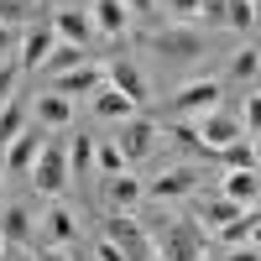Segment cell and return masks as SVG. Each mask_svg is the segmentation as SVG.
<instances>
[{"mask_svg": "<svg viewBox=\"0 0 261 261\" xmlns=\"http://www.w3.org/2000/svg\"><path fill=\"white\" fill-rule=\"evenodd\" d=\"M157 261H209V230L199 220H172V214H146L141 220Z\"/></svg>", "mask_w": 261, "mask_h": 261, "instance_id": "obj_1", "label": "cell"}, {"mask_svg": "<svg viewBox=\"0 0 261 261\" xmlns=\"http://www.w3.org/2000/svg\"><path fill=\"white\" fill-rule=\"evenodd\" d=\"M27 183L42 193V199H58V193L73 183V172H68V146L58 141V130H47V146H42V157L32 162Z\"/></svg>", "mask_w": 261, "mask_h": 261, "instance_id": "obj_2", "label": "cell"}, {"mask_svg": "<svg viewBox=\"0 0 261 261\" xmlns=\"http://www.w3.org/2000/svg\"><path fill=\"white\" fill-rule=\"evenodd\" d=\"M225 105V84L220 79H188L178 94L167 99V115L172 120H204V115H214Z\"/></svg>", "mask_w": 261, "mask_h": 261, "instance_id": "obj_3", "label": "cell"}, {"mask_svg": "<svg viewBox=\"0 0 261 261\" xmlns=\"http://www.w3.org/2000/svg\"><path fill=\"white\" fill-rule=\"evenodd\" d=\"M105 241H115V246L125 251V261H157V251H151V241H146V230H141V220H136V214H120V209H110Z\"/></svg>", "mask_w": 261, "mask_h": 261, "instance_id": "obj_4", "label": "cell"}, {"mask_svg": "<svg viewBox=\"0 0 261 261\" xmlns=\"http://www.w3.org/2000/svg\"><path fill=\"white\" fill-rule=\"evenodd\" d=\"M146 42H151L162 58H172V63H193V58H204V53H209L199 27H157Z\"/></svg>", "mask_w": 261, "mask_h": 261, "instance_id": "obj_5", "label": "cell"}, {"mask_svg": "<svg viewBox=\"0 0 261 261\" xmlns=\"http://www.w3.org/2000/svg\"><path fill=\"white\" fill-rule=\"evenodd\" d=\"M105 84H110L115 94H125L130 105H136V110H141V105H151V84H146V73H141L130 58H115V63H105Z\"/></svg>", "mask_w": 261, "mask_h": 261, "instance_id": "obj_6", "label": "cell"}, {"mask_svg": "<svg viewBox=\"0 0 261 261\" xmlns=\"http://www.w3.org/2000/svg\"><path fill=\"white\" fill-rule=\"evenodd\" d=\"M84 235V214L79 209H68V204H53L47 214H42V241L47 246H58V251H68L73 241Z\"/></svg>", "mask_w": 261, "mask_h": 261, "instance_id": "obj_7", "label": "cell"}, {"mask_svg": "<svg viewBox=\"0 0 261 261\" xmlns=\"http://www.w3.org/2000/svg\"><path fill=\"white\" fill-rule=\"evenodd\" d=\"M157 136H162L157 120H136V115H130V120L115 125V146H120V157H125V162H141L146 151L157 146Z\"/></svg>", "mask_w": 261, "mask_h": 261, "instance_id": "obj_8", "label": "cell"}, {"mask_svg": "<svg viewBox=\"0 0 261 261\" xmlns=\"http://www.w3.org/2000/svg\"><path fill=\"white\" fill-rule=\"evenodd\" d=\"M146 188V199H188V193H199V167H188V162H178V167H167L162 178H151V183H141Z\"/></svg>", "mask_w": 261, "mask_h": 261, "instance_id": "obj_9", "label": "cell"}, {"mask_svg": "<svg viewBox=\"0 0 261 261\" xmlns=\"http://www.w3.org/2000/svg\"><path fill=\"white\" fill-rule=\"evenodd\" d=\"M84 16H89L94 37H110V42H120V37L130 32V11L120 6V0H89V6H84Z\"/></svg>", "mask_w": 261, "mask_h": 261, "instance_id": "obj_10", "label": "cell"}, {"mask_svg": "<svg viewBox=\"0 0 261 261\" xmlns=\"http://www.w3.org/2000/svg\"><path fill=\"white\" fill-rule=\"evenodd\" d=\"M42 146H47V130H21V136L6 146V172H11V178H27V172H32V162L42 157Z\"/></svg>", "mask_w": 261, "mask_h": 261, "instance_id": "obj_11", "label": "cell"}, {"mask_svg": "<svg viewBox=\"0 0 261 261\" xmlns=\"http://www.w3.org/2000/svg\"><path fill=\"white\" fill-rule=\"evenodd\" d=\"M32 209L27 204H0V241H6V251H21V246H32Z\"/></svg>", "mask_w": 261, "mask_h": 261, "instance_id": "obj_12", "label": "cell"}, {"mask_svg": "<svg viewBox=\"0 0 261 261\" xmlns=\"http://www.w3.org/2000/svg\"><path fill=\"white\" fill-rule=\"evenodd\" d=\"M193 130H199V146H204V151H225L230 141H241V125H235V115H225V110L193 120Z\"/></svg>", "mask_w": 261, "mask_h": 261, "instance_id": "obj_13", "label": "cell"}, {"mask_svg": "<svg viewBox=\"0 0 261 261\" xmlns=\"http://www.w3.org/2000/svg\"><path fill=\"white\" fill-rule=\"evenodd\" d=\"M53 47H58V32L47 27V21H32V27L21 32V47H16L21 53V68H42V58H47Z\"/></svg>", "mask_w": 261, "mask_h": 261, "instance_id": "obj_14", "label": "cell"}, {"mask_svg": "<svg viewBox=\"0 0 261 261\" xmlns=\"http://www.w3.org/2000/svg\"><path fill=\"white\" fill-rule=\"evenodd\" d=\"M99 84H105V68H99V63H79V68H68V73L53 79V94L73 99V94H94Z\"/></svg>", "mask_w": 261, "mask_h": 261, "instance_id": "obj_15", "label": "cell"}, {"mask_svg": "<svg viewBox=\"0 0 261 261\" xmlns=\"http://www.w3.org/2000/svg\"><path fill=\"white\" fill-rule=\"evenodd\" d=\"M47 27L58 32V42H73V47H89V37H94V27H89V16L84 11H73V6H63V11H53V21Z\"/></svg>", "mask_w": 261, "mask_h": 261, "instance_id": "obj_16", "label": "cell"}, {"mask_svg": "<svg viewBox=\"0 0 261 261\" xmlns=\"http://www.w3.org/2000/svg\"><path fill=\"white\" fill-rule=\"evenodd\" d=\"M32 115L42 120V130H68L73 125V99H63V94H37V105H32Z\"/></svg>", "mask_w": 261, "mask_h": 261, "instance_id": "obj_17", "label": "cell"}, {"mask_svg": "<svg viewBox=\"0 0 261 261\" xmlns=\"http://www.w3.org/2000/svg\"><path fill=\"white\" fill-rule=\"evenodd\" d=\"M235 214L241 209H235L230 199H220V193H193V220H199L204 230H220L225 220H235Z\"/></svg>", "mask_w": 261, "mask_h": 261, "instance_id": "obj_18", "label": "cell"}, {"mask_svg": "<svg viewBox=\"0 0 261 261\" xmlns=\"http://www.w3.org/2000/svg\"><path fill=\"white\" fill-rule=\"evenodd\" d=\"M256 230H261L256 209H241V214H235V220H225L220 230H209V235H220V246L230 251V246H251V241H256Z\"/></svg>", "mask_w": 261, "mask_h": 261, "instance_id": "obj_19", "label": "cell"}, {"mask_svg": "<svg viewBox=\"0 0 261 261\" xmlns=\"http://www.w3.org/2000/svg\"><path fill=\"white\" fill-rule=\"evenodd\" d=\"M256 172H225V183H220V199H230L235 209H256Z\"/></svg>", "mask_w": 261, "mask_h": 261, "instance_id": "obj_20", "label": "cell"}, {"mask_svg": "<svg viewBox=\"0 0 261 261\" xmlns=\"http://www.w3.org/2000/svg\"><path fill=\"white\" fill-rule=\"evenodd\" d=\"M105 199H110V209H120V214H136V204L146 199V188H141L136 178H130V172H120V178H110Z\"/></svg>", "mask_w": 261, "mask_h": 261, "instance_id": "obj_21", "label": "cell"}, {"mask_svg": "<svg viewBox=\"0 0 261 261\" xmlns=\"http://www.w3.org/2000/svg\"><path fill=\"white\" fill-rule=\"evenodd\" d=\"M94 115H99V120H115V125H120V120H130V115H136V105H130L125 94H115L110 84H99V89H94Z\"/></svg>", "mask_w": 261, "mask_h": 261, "instance_id": "obj_22", "label": "cell"}, {"mask_svg": "<svg viewBox=\"0 0 261 261\" xmlns=\"http://www.w3.org/2000/svg\"><path fill=\"white\" fill-rule=\"evenodd\" d=\"M79 63H89V47H73V42H58V47L42 58V73H68V68H79Z\"/></svg>", "mask_w": 261, "mask_h": 261, "instance_id": "obj_23", "label": "cell"}, {"mask_svg": "<svg viewBox=\"0 0 261 261\" xmlns=\"http://www.w3.org/2000/svg\"><path fill=\"white\" fill-rule=\"evenodd\" d=\"M214 157H220L230 172H256V141H251V136H241V141H230L225 151H214Z\"/></svg>", "mask_w": 261, "mask_h": 261, "instance_id": "obj_24", "label": "cell"}, {"mask_svg": "<svg viewBox=\"0 0 261 261\" xmlns=\"http://www.w3.org/2000/svg\"><path fill=\"white\" fill-rule=\"evenodd\" d=\"M125 167H130V162L120 157V146H115V141H99V146H94V172H105V178H120Z\"/></svg>", "mask_w": 261, "mask_h": 261, "instance_id": "obj_25", "label": "cell"}, {"mask_svg": "<svg viewBox=\"0 0 261 261\" xmlns=\"http://www.w3.org/2000/svg\"><path fill=\"white\" fill-rule=\"evenodd\" d=\"M256 68H261L256 47H241V53L230 58V79H235V84H246V89H256Z\"/></svg>", "mask_w": 261, "mask_h": 261, "instance_id": "obj_26", "label": "cell"}, {"mask_svg": "<svg viewBox=\"0 0 261 261\" xmlns=\"http://www.w3.org/2000/svg\"><path fill=\"white\" fill-rule=\"evenodd\" d=\"M21 130H27V105H16V99H11L6 110H0V146H11Z\"/></svg>", "mask_w": 261, "mask_h": 261, "instance_id": "obj_27", "label": "cell"}, {"mask_svg": "<svg viewBox=\"0 0 261 261\" xmlns=\"http://www.w3.org/2000/svg\"><path fill=\"white\" fill-rule=\"evenodd\" d=\"M225 27L256 32V0H225Z\"/></svg>", "mask_w": 261, "mask_h": 261, "instance_id": "obj_28", "label": "cell"}, {"mask_svg": "<svg viewBox=\"0 0 261 261\" xmlns=\"http://www.w3.org/2000/svg\"><path fill=\"white\" fill-rule=\"evenodd\" d=\"M68 172H73V178H89V172H94V141H89V136H73Z\"/></svg>", "mask_w": 261, "mask_h": 261, "instance_id": "obj_29", "label": "cell"}, {"mask_svg": "<svg viewBox=\"0 0 261 261\" xmlns=\"http://www.w3.org/2000/svg\"><path fill=\"white\" fill-rule=\"evenodd\" d=\"M0 27L6 32H27L32 27V6L27 0H0Z\"/></svg>", "mask_w": 261, "mask_h": 261, "instance_id": "obj_30", "label": "cell"}, {"mask_svg": "<svg viewBox=\"0 0 261 261\" xmlns=\"http://www.w3.org/2000/svg\"><path fill=\"white\" fill-rule=\"evenodd\" d=\"M16 84H21V63L11 58V63H0V110L16 99Z\"/></svg>", "mask_w": 261, "mask_h": 261, "instance_id": "obj_31", "label": "cell"}, {"mask_svg": "<svg viewBox=\"0 0 261 261\" xmlns=\"http://www.w3.org/2000/svg\"><path fill=\"white\" fill-rule=\"evenodd\" d=\"M193 21H199V27H225V0H199V6H193Z\"/></svg>", "mask_w": 261, "mask_h": 261, "instance_id": "obj_32", "label": "cell"}, {"mask_svg": "<svg viewBox=\"0 0 261 261\" xmlns=\"http://www.w3.org/2000/svg\"><path fill=\"white\" fill-rule=\"evenodd\" d=\"M167 136L178 141V146H188V151H204V146H199V130H193V120H172Z\"/></svg>", "mask_w": 261, "mask_h": 261, "instance_id": "obj_33", "label": "cell"}, {"mask_svg": "<svg viewBox=\"0 0 261 261\" xmlns=\"http://www.w3.org/2000/svg\"><path fill=\"white\" fill-rule=\"evenodd\" d=\"M16 47H21V32H6V27H0V63H11Z\"/></svg>", "mask_w": 261, "mask_h": 261, "instance_id": "obj_34", "label": "cell"}, {"mask_svg": "<svg viewBox=\"0 0 261 261\" xmlns=\"http://www.w3.org/2000/svg\"><path fill=\"white\" fill-rule=\"evenodd\" d=\"M94 261H125V251H120L115 241H99V246H94Z\"/></svg>", "mask_w": 261, "mask_h": 261, "instance_id": "obj_35", "label": "cell"}, {"mask_svg": "<svg viewBox=\"0 0 261 261\" xmlns=\"http://www.w3.org/2000/svg\"><path fill=\"white\" fill-rule=\"evenodd\" d=\"M225 261H261V251H256V241H251V246H230Z\"/></svg>", "mask_w": 261, "mask_h": 261, "instance_id": "obj_36", "label": "cell"}, {"mask_svg": "<svg viewBox=\"0 0 261 261\" xmlns=\"http://www.w3.org/2000/svg\"><path fill=\"white\" fill-rule=\"evenodd\" d=\"M193 6H199V0H167V11L172 16H188V21H193Z\"/></svg>", "mask_w": 261, "mask_h": 261, "instance_id": "obj_37", "label": "cell"}, {"mask_svg": "<svg viewBox=\"0 0 261 261\" xmlns=\"http://www.w3.org/2000/svg\"><path fill=\"white\" fill-rule=\"evenodd\" d=\"M32 261H73V256H68V251H58V246H47V251H37Z\"/></svg>", "mask_w": 261, "mask_h": 261, "instance_id": "obj_38", "label": "cell"}, {"mask_svg": "<svg viewBox=\"0 0 261 261\" xmlns=\"http://www.w3.org/2000/svg\"><path fill=\"white\" fill-rule=\"evenodd\" d=\"M120 6H125V11H130V16H146V11H151V6H157V0H120Z\"/></svg>", "mask_w": 261, "mask_h": 261, "instance_id": "obj_39", "label": "cell"}, {"mask_svg": "<svg viewBox=\"0 0 261 261\" xmlns=\"http://www.w3.org/2000/svg\"><path fill=\"white\" fill-rule=\"evenodd\" d=\"M0 261H6V241H0Z\"/></svg>", "mask_w": 261, "mask_h": 261, "instance_id": "obj_40", "label": "cell"}]
</instances>
